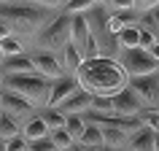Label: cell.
Wrapping results in <instances>:
<instances>
[{
  "label": "cell",
  "mask_w": 159,
  "mask_h": 151,
  "mask_svg": "<svg viewBox=\"0 0 159 151\" xmlns=\"http://www.w3.org/2000/svg\"><path fill=\"white\" fill-rule=\"evenodd\" d=\"M65 6H67V0H51V3H35V0L0 3V22L8 27L11 35L25 49H30L33 41L41 35L43 27H49L59 14H65Z\"/></svg>",
  "instance_id": "1"
},
{
  "label": "cell",
  "mask_w": 159,
  "mask_h": 151,
  "mask_svg": "<svg viewBox=\"0 0 159 151\" xmlns=\"http://www.w3.org/2000/svg\"><path fill=\"white\" fill-rule=\"evenodd\" d=\"M49 140L54 143V149H57V151H70L75 146V140L65 132V130H54V132H49Z\"/></svg>",
  "instance_id": "23"
},
{
  "label": "cell",
  "mask_w": 159,
  "mask_h": 151,
  "mask_svg": "<svg viewBox=\"0 0 159 151\" xmlns=\"http://www.w3.org/2000/svg\"><path fill=\"white\" fill-rule=\"evenodd\" d=\"M129 89L140 97L143 108H159V70L151 76H140V78H129Z\"/></svg>",
  "instance_id": "7"
},
{
  "label": "cell",
  "mask_w": 159,
  "mask_h": 151,
  "mask_svg": "<svg viewBox=\"0 0 159 151\" xmlns=\"http://www.w3.org/2000/svg\"><path fill=\"white\" fill-rule=\"evenodd\" d=\"M138 119H140V124L146 127V130L159 132V108H143L140 113H138Z\"/></svg>",
  "instance_id": "24"
},
{
  "label": "cell",
  "mask_w": 159,
  "mask_h": 151,
  "mask_svg": "<svg viewBox=\"0 0 159 151\" xmlns=\"http://www.w3.org/2000/svg\"><path fill=\"white\" fill-rule=\"evenodd\" d=\"M0 46H3V54L6 57H19V54H27V49L22 46V43L11 35V38H6V41H0Z\"/></svg>",
  "instance_id": "26"
},
{
  "label": "cell",
  "mask_w": 159,
  "mask_h": 151,
  "mask_svg": "<svg viewBox=\"0 0 159 151\" xmlns=\"http://www.w3.org/2000/svg\"><path fill=\"white\" fill-rule=\"evenodd\" d=\"M22 138H25L27 143H33V140H43V138H49V127L41 121V116L35 113V116H30L22 124Z\"/></svg>",
  "instance_id": "14"
},
{
  "label": "cell",
  "mask_w": 159,
  "mask_h": 151,
  "mask_svg": "<svg viewBox=\"0 0 159 151\" xmlns=\"http://www.w3.org/2000/svg\"><path fill=\"white\" fill-rule=\"evenodd\" d=\"M0 89H3V73H0Z\"/></svg>",
  "instance_id": "33"
},
{
  "label": "cell",
  "mask_w": 159,
  "mask_h": 151,
  "mask_svg": "<svg viewBox=\"0 0 159 151\" xmlns=\"http://www.w3.org/2000/svg\"><path fill=\"white\" fill-rule=\"evenodd\" d=\"M0 111L8 113V116H14L16 121H22V124H25L30 116H35V108H33V105H30L22 94L11 92V89H3V105H0Z\"/></svg>",
  "instance_id": "9"
},
{
  "label": "cell",
  "mask_w": 159,
  "mask_h": 151,
  "mask_svg": "<svg viewBox=\"0 0 159 151\" xmlns=\"http://www.w3.org/2000/svg\"><path fill=\"white\" fill-rule=\"evenodd\" d=\"M84 19H86V25H89L92 41L97 43V49H100V57L116 62V59L121 57V43H119V35L124 30L121 19L105 8V0H94L92 8L84 14Z\"/></svg>",
  "instance_id": "3"
},
{
  "label": "cell",
  "mask_w": 159,
  "mask_h": 151,
  "mask_svg": "<svg viewBox=\"0 0 159 151\" xmlns=\"http://www.w3.org/2000/svg\"><path fill=\"white\" fill-rule=\"evenodd\" d=\"M92 100H94V97H92L89 92H84V89H75L67 100H62V103L57 105V111L62 113V116H84L86 111L92 108Z\"/></svg>",
  "instance_id": "10"
},
{
  "label": "cell",
  "mask_w": 159,
  "mask_h": 151,
  "mask_svg": "<svg viewBox=\"0 0 159 151\" xmlns=\"http://www.w3.org/2000/svg\"><path fill=\"white\" fill-rule=\"evenodd\" d=\"M27 151H57V149H54V143L49 138H43V140H33Z\"/></svg>",
  "instance_id": "28"
},
{
  "label": "cell",
  "mask_w": 159,
  "mask_h": 151,
  "mask_svg": "<svg viewBox=\"0 0 159 151\" xmlns=\"http://www.w3.org/2000/svg\"><path fill=\"white\" fill-rule=\"evenodd\" d=\"M78 89L89 92L92 97H113L121 89H127L129 84V76L121 70L119 62L113 59H92V62H81L78 73H75Z\"/></svg>",
  "instance_id": "2"
},
{
  "label": "cell",
  "mask_w": 159,
  "mask_h": 151,
  "mask_svg": "<svg viewBox=\"0 0 159 151\" xmlns=\"http://www.w3.org/2000/svg\"><path fill=\"white\" fill-rule=\"evenodd\" d=\"M119 43H121V51L140 49V27H124L119 35Z\"/></svg>",
  "instance_id": "21"
},
{
  "label": "cell",
  "mask_w": 159,
  "mask_h": 151,
  "mask_svg": "<svg viewBox=\"0 0 159 151\" xmlns=\"http://www.w3.org/2000/svg\"><path fill=\"white\" fill-rule=\"evenodd\" d=\"M75 146H78V149H100L102 146V130L86 124V130L81 132V138L75 140Z\"/></svg>",
  "instance_id": "18"
},
{
  "label": "cell",
  "mask_w": 159,
  "mask_h": 151,
  "mask_svg": "<svg viewBox=\"0 0 159 151\" xmlns=\"http://www.w3.org/2000/svg\"><path fill=\"white\" fill-rule=\"evenodd\" d=\"M75 89H78L75 76H62V78H57V81H51V94H49V105H46V108H57L59 103L67 100Z\"/></svg>",
  "instance_id": "12"
},
{
  "label": "cell",
  "mask_w": 159,
  "mask_h": 151,
  "mask_svg": "<svg viewBox=\"0 0 159 151\" xmlns=\"http://www.w3.org/2000/svg\"><path fill=\"white\" fill-rule=\"evenodd\" d=\"M30 59H33L35 73H38V76H43L46 81H57V78H62V76H65L62 59H59L57 54H46V51H33V54H30Z\"/></svg>",
  "instance_id": "8"
},
{
  "label": "cell",
  "mask_w": 159,
  "mask_h": 151,
  "mask_svg": "<svg viewBox=\"0 0 159 151\" xmlns=\"http://www.w3.org/2000/svg\"><path fill=\"white\" fill-rule=\"evenodd\" d=\"M70 151H113V149H105V146H100V149H78V146H73Z\"/></svg>",
  "instance_id": "29"
},
{
  "label": "cell",
  "mask_w": 159,
  "mask_h": 151,
  "mask_svg": "<svg viewBox=\"0 0 159 151\" xmlns=\"http://www.w3.org/2000/svg\"><path fill=\"white\" fill-rule=\"evenodd\" d=\"M127 138L121 130H113V127H108V130H102V146L105 149H113V151H127Z\"/></svg>",
  "instance_id": "19"
},
{
  "label": "cell",
  "mask_w": 159,
  "mask_h": 151,
  "mask_svg": "<svg viewBox=\"0 0 159 151\" xmlns=\"http://www.w3.org/2000/svg\"><path fill=\"white\" fill-rule=\"evenodd\" d=\"M35 113L41 116L43 124L49 127V132H54V130H65V116H62L57 108H41V111H35Z\"/></svg>",
  "instance_id": "20"
},
{
  "label": "cell",
  "mask_w": 159,
  "mask_h": 151,
  "mask_svg": "<svg viewBox=\"0 0 159 151\" xmlns=\"http://www.w3.org/2000/svg\"><path fill=\"white\" fill-rule=\"evenodd\" d=\"M154 135L151 130H146L143 127L140 132L129 135V140H127V151H154Z\"/></svg>",
  "instance_id": "16"
},
{
  "label": "cell",
  "mask_w": 159,
  "mask_h": 151,
  "mask_svg": "<svg viewBox=\"0 0 159 151\" xmlns=\"http://www.w3.org/2000/svg\"><path fill=\"white\" fill-rule=\"evenodd\" d=\"M59 59H62V67H65V76H75L78 73V67H81V62H84V57H81V51L75 49L73 43H67L65 51L59 54Z\"/></svg>",
  "instance_id": "15"
},
{
  "label": "cell",
  "mask_w": 159,
  "mask_h": 151,
  "mask_svg": "<svg viewBox=\"0 0 159 151\" xmlns=\"http://www.w3.org/2000/svg\"><path fill=\"white\" fill-rule=\"evenodd\" d=\"M0 73L3 76H25V73H35V67H33L30 54H19V57H6L3 59Z\"/></svg>",
  "instance_id": "13"
},
{
  "label": "cell",
  "mask_w": 159,
  "mask_h": 151,
  "mask_svg": "<svg viewBox=\"0 0 159 151\" xmlns=\"http://www.w3.org/2000/svg\"><path fill=\"white\" fill-rule=\"evenodd\" d=\"M3 89L22 94L35 111H41L49 105V94H51V81H46L38 73H25V76H3Z\"/></svg>",
  "instance_id": "4"
},
{
  "label": "cell",
  "mask_w": 159,
  "mask_h": 151,
  "mask_svg": "<svg viewBox=\"0 0 159 151\" xmlns=\"http://www.w3.org/2000/svg\"><path fill=\"white\" fill-rule=\"evenodd\" d=\"M30 149V143L25 140V138H22V135H19V138H14V140H8L6 143V151H27Z\"/></svg>",
  "instance_id": "27"
},
{
  "label": "cell",
  "mask_w": 159,
  "mask_h": 151,
  "mask_svg": "<svg viewBox=\"0 0 159 151\" xmlns=\"http://www.w3.org/2000/svg\"><path fill=\"white\" fill-rule=\"evenodd\" d=\"M84 130H86V121H84V116H65V132L70 135L73 140H78Z\"/></svg>",
  "instance_id": "25"
},
{
  "label": "cell",
  "mask_w": 159,
  "mask_h": 151,
  "mask_svg": "<svg viewBox=\"0 0 159 151\" xmlns=\"http://www.w3.org/2000/svg\"><path fill=\"white\" fill-rule=\"evenodd\" d=\"M111 103H113V113L116 116H138L143 111V103H140V97L127 86V89H121L119 94H113L111 97Z\"/></svg>",
  "instance_id": "11"
},
{
  "label": "cell",
  "mask_w": 159,
  "mask_h": 151,
  "mask_svg": "<svg viewBox=\"0 0 159 151\" xmlns=\"http://www.w3.org/2000/svg\"><path fill=\"white\" fill-rule=\"evenodd\" d=\"M121 70H124L129 78H140V76H151L159 70V62L151 57L146 49H129V51H121V57L116 59Z\"/></svg>",
  "instance_id": "6"
},
{
  "label": "cell",
  "mask_w": 159,
  "mask_h": 151,
  "mask_svg": "<svg viewBox=\"0 0 159 151\" xmlns=\"http://www.w3.org/2000/svg\"><path fill=\"white\" fill-rule=\"evenodd\" d=\"M154 151H159V132L154 135Z\"/></svg>",
  "instance_id": "30"
},
{
  "label": "cell",
  "mask_w": 159,
  "mask_h": 151,
  "mask_svg": "<svg viewBox=\"0 0 159 151\" xmlns=\"http://www.w3.org/2000/svg\"><path fill=\"white\" fill-rule=\"evenodd\" d=\"M140 30L151 33V35L159 41V3H157V8H154V11H148V14L140 19Z\"/></svg>",
  "instance_id": "22"
},
{
  "label": "cell",
  "mask_w": 159,
  "mask_h": 151,
  "mask_svg": "<svg viewBox=\"0 0 159 151\" xmlns=\"http://www.w3.org/2000/svg\"><path fill=\"white\" fill-rule=\"evenodd\" d=\"M22 135V121H16L14 116H8V113H3L0 111V140H14V138H19Z\"/></svg>",
  "instance_id": "17"
},
{
  "label": "cell",
  "mask_w": 159,
  "mask_h": 151,
  "mask_svg": "<svg viewBox=\"0 0 159 151\" xmlns=\"http://www.w3.org/2000/svg\"><path fill=\"white\" fill-rule=\"evenodd\" d=\"M0 105H3V89H0Z\"/></svg>",
  "instance_id": "32"
},
{
  "label": "cell",
  "mask_w": 159,
  "mask_h": 151,
  "mask_svg": "<svg viewBox=\"0 0 159 151\" xmlns=\"http://www.w3.org/2000/svg\"><path fill=\"white\" fill-rule=\"evenodd\" d=\"M70 43V16L67 14H59L49 27H43L41 35L33 41V46L27 49V54L33 51H46V54H62L65 46Z\"/></svg>",
  "instance_id": "5"
},
{
  "label": "cell",
  "mask_w": 159,
  "mask_h": 151,
  "mask_svg": "<svg viewBox=\"0 0 159 151\" xmlns=\"http://www.w3.org/2000/svg\"><path fill=\"white\" fill-rule=\"evenodd\" d=\"M0 151H6V140H0Z\"/></svg>",
  "instance_id": "31"
}]
</instances>
